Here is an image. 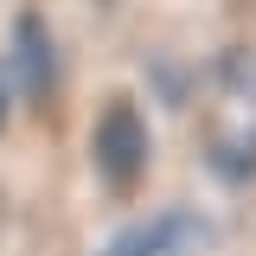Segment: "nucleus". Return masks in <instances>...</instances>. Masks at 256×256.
<instances>
[{
  "label": "nucleus",
  "mask_w": 256,
  "mask_h": 256,
  "mask_svg": "<svg viewBox=\"0 0 256 256\" xmlns=\"http://www.w3.org/2000/svg\"><path fill=\"white\" fill-rule=\"evenodd\" d=\"M6 90L26 116H52L64 96V45H58V26L38 0H20L13 20H6Z\"/></svg>",
  "instance_id": "nucleus-1"
},
{
  "label": "nucleus",
  "mask_w": 256,
  "mask_h": 256,
  "mask_svg": "<svg viewBox=\"0 0 256 256\" xmlns=\"http://www.w3.org/2000/svg\"><path fill=\"white\" fill-rule=\"evenodd\" d=\"M90 173L102 192H141L154 173V122L134 90H109L90 116Z\"/></svg>",
  "instance_id": "nucleus-2"
},
{
  "label": "nucleus",
  "mask_w": 256,
  "mask_h": 256,
  "mask_svg": "<svg viewBox=\"0 0 256 256\" xmlns=\"http://www.w3.org/2000/svg\"><path fill=\"white\" fill-rule=\"evenodd\" d=\"M198 237H205V218L186 212V205H166V212H148V218L122 224L96 256H186Z\"/></svg>",
  "instance_id": "nucleus-3"
},
{
  "label": "nucleus",
  "mask_w": 256,
  "mask_h": 256,
  "mask_svg": "<svg viewBox=\"0 0 256 256\" xmlns=\"http://www.w3.org/2000/svg\"><path fill=\"white\" fill-rule=\"evenodd\" d=\"M205 166L218 173L224 186H256V116H244V122H218L212 134H205Z\"/></svg>",
  "instance_id": "nucleus-4"
},
{
  "label": "nucleus",
  "mask_w": 256,
  "mask_h": 256,
  "mask_svg": "<svg viewBox=\"0 0 256 256\" xmlns=\"http://www.w3.org/2000/svg\"><path fill=\"white\" fill-rule=\"evenodd\" d=\"M205 84H212V96H218L224 109H250L256 116V45L250 38L224 45L218 58L205 64Z\"/></svg>",
  "instance_id": "nucleus-5"
},
{
  "label": "nucleus",
  "mask_w": 256,
  "mask_h": 256,
  "mask_svg": "<svg viewBox=\"0 0 256 256\" xmlns=\"http://www.w3.org/2000/svg\"><path fill=\"white\" fill-rule=\"evenodd\" d=\"M148 84H154V102H160V109L186 116L192 96H198V70H192L186 58H148Z\"/></svg>",
  "instance_id": "nucleus-6"
},
{
  "label": "nucleus",
  "mask_w": 256,
  "mask_h": 256,
  "mask_svg": "<svg viewBox=\"0 0 256 256\" xmlns=\"http://www.w3.org/2000/svg\"><path fill=\"white\" fill-rule=\"evenodd\" d=\"M6 122H13V90H6V64H0V134H6Z\"/></svg>",
  "instance_id": "nucleus-7"
}]
</instances>
